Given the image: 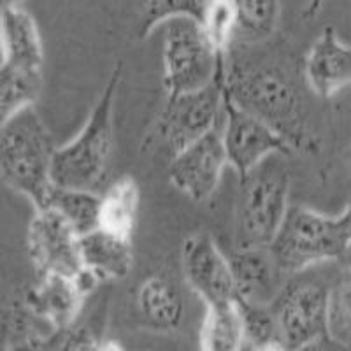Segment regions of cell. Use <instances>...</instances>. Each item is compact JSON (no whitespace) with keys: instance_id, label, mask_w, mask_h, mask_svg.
I'll return each instance as SVG.
<instances>
[{"instance_id":"cell-11","label":"cell","mask_w":351,"mask_h":351,"mask_svg":"<svg viewBox=\"0 0 351 351\" xmlns=\"http://www.w3.org/2000/svg\"><path fill=\"white\" fill-rule=\"evenodd\" d=\"M181 265L186 283L204 300L206 307L237 302L236 285L228 256L206 232L188 236L181 250Z\"/></svg>"},{"instance_id":"cell-12","label":"cell","mask_w":351,"mask_h":351,"mask_svg":"<svg viewBox=\"0 0 351 351\" xmlns=\"http://www.w3.org/2000/svg\"><path fill=\"white\" fill-rule=\"evenodd\" d=\"M228 165L221 128H215L171 158L169 180L193 202H206L216 192Z\"/></svg>"},{"instance_id":"cell-33","label":"cell","mask_w":351,"mask_h":351,"mask_svg":"<svg viewBox=\"0 0 351 351\" xmlns=\"http://www.w3.org/2000/svg\"><path fill=\"white\" fill-rule=\"evenodd\" d=\"M4 2V5H20L21 0H2Z\"/></svg>"},{"instance_id":"cell-7","label":"cell","mask_w":351,"mask_h":351,"mask_svg":"<svg viewBox=\"0 0 351 351\" xmlns=\"http://www.w3.org/2000/svg\"><path fill=\"white\" fill-rule=\"evenodd\" d=\"M227 64L211 86L199 92L167 97L155 121V137L174 158L209 132L221 127L225 111Z\"/></svg>"},{"instance_id":"cell-9","label":"cell","mask_w":351,"mask_h":351,"mask_svg":"<svg viewBox=\"0 0 351 351\" xmlns=\"http://www.w3.org/2000/svg\"><path fill=\"white\" fill-rule=\"evenodd\" d=\"M27 246L39 276H62L69 280L83 276L80 236L53 208L36 211L28 227Z\"/></svg>"},{"instance_id":"cell-29","label":"cell","mask_w":351,"mask_h":351,"mask_svg":"<svg viewBox=\"0 0 351 351\" xmlns=\"http://www.w3.org/2000/svg\"><path fill=\"white\" fill-rule=\"evenodd\" d=\"M56 335H51V337H40V339H32V341H25V343L11 344V346H5V351H53V346H55Z\"/></svg>"},{"instance_id":"cell-8","label":"cell","mask_w":351,"mask_h":351,"mask_svg":"<svg viewBox=\"0 0 351 351\" xmlns=\"http://www.w3.org/2000/svg\"><path fill=\"white\" fill-rule=\"evenodd\" d=\"M221 136L227 149L228 165L243 180L253 169L263 164L274 155L290 156L293 149L287 141L278 136L271 127L260 121L253 114L241 109L232 100L225 81V111L221 121Z\"/></svg>"},{"instance_id":"cell-15","label":"cell","mask_w":351,"mask_h":351,"mask_svg":"<svg viewBox=\"0 0 351 351\" xmlns=\"http://www.w3.org/2000/svg\"><path fill=\"white\" fill-rule=\"evenodd\" d=\"M84 293L76 280L62 276H39L36 287L25 295V306L55 332H65L72 327Z\"/></svg>"},{"instance_id":"cell-20","label":"cell","mask_w":351,"mask_h":351,"mask_svg":"<svg viewBox=\"0 0 351 351\" xmlns=\"http://www.w3.org/2000/svg\"><path fill=\"white\" fill-rule=\"evenodd\" d=\"M244 322L237 302L208 307L200 332L202 351H243Z\"/></svg>"},{"instance_id":"cell-32","label":"cell","mask_w":351,"mask_h":351,"mask_svg":"<svg viewBox=\"0 0 351 351\" xmlns=\"http://www.w3.org/2000/svg\"><path fill=\"white\" fill-rule=\"evenodd\" d=\"M341 218H343L344 225H346L348 234H350V237H351V202L348 204V208L344 209V213H343V215H341Z\"/></svg>"},{"instance_id":"cell-17","label":"cell","mask_w":351,"mask_h":351,"mask_svg":"<svg viewBox=\"0 0 351 351\" xmlns=\"http://www.w3.org/2000/svg\"><path fill=\"white\" fill-rule=\"evenodd\" d=\"M80 250L84 271L99 281L121 280L130 272L134 262L130 239L97 228L80 237Z\"/></svg>"},{"instance_id":"cell-19","label":"cell","mask_w":351,"mask_h":351,"mask_svg":"<svg viewBox=\"0 0 351 351\" xmlns=\"http://www.w3.org/2000/svg\"><path fill=\"white\" fill-rule=\"evenodd\" d=\"M141 208V192L136 180L121 176L100 195V228L132 241Z\"/></svg>"},{"instance_id":"cell-21","label":"cell","mask_w":351,"mask_h":351,"mask_svg":"<svg viewBox=\"0 0 351 351\" xmlns=\"http://www.w3.org/2000/svg\"><path fill=\"white\" fill-rule=\"evenodd\" d=\"M48 208L64 216L80 237L100 228V195L97 192L53 186Z\"/></svg>"},{"instance_id":"cell-2","label":"cell","mask_w":351,"mask_h":351,"mask_svg":"<svg viewBox=\"0 0 351 351\" xmlns=\"http://www.w3.org/2000/svg\"><path fill=\"white\" fill-rule=\"evenodd\" d=\"M121 72V64L112 69L80 134L56 148L51 169L55 186L97 192L104 181L114 148V104Z\"/></svg>"},{"instance_id":"cell-1","label":"cell","mask_w":351,"mask_h":351,"mask_svg":"<svg viewBox=\"0 0 351 351\" xmlns=\"http://www.w3.org/2000/svg\"><path fill=\"white\" fill-rule=\"evenodd\" d=\"M56 148L49 130L32 108L16 112L0 127V176L5 186L27 197L36 211L49 206Z\"/></svg>"},{"instance_id":"cell-22","label":"cell","mask_w":351,"mask_h":351,"mask_svg":"<svg viewBox=\"0 0 351 351\" xmlns=\"http://www.w3.org/2000/svg\"><path fill=\"white\" fill-rule=\"evenodd\" d=\"M43 88V74L16 71L0 65V120L32 108Z\"/></svg>"},{"instance_id":"cell-6","label":"cell","mask_w":351,"mask_h":351,"mask_svg":"<svg viewBox=\"0 0 351 351\" xmlns=\"http://www.w3.org/2000/svg\"><path fill=\"white\" fill-rule=\"evenodd\" d=\"M162 60L167 97L211 86L227 64L195 18H174L165 23Z\"/></svg>"},{"instance_id":"cell-30","label":"cell","mask_w":351,"mask_h":351,"mask_svg":"<svg viewBox=\"0 0 351 351\" xmlns=\"http://www.w3.org/2000/svg\"><path fill=\"white\" fill-rule=\"evenodd\" d=\"M243 351H290V350H288L287 344H285L280 337H276V339L262 341V343H252V341L244 339Z\"/></svg>"},{"instance_id":"cell-18","label":"cell","mask_w":351,"mask_h":351,"mask_svg":"<svg viewBox=\"0 0 351 351\" xmlns=\"http://www.w3.org/2000/svg\"><path fill=\"white\" fill-rule=\"evenodd\" d=\"M137 309L152 327L172 330L184 318V300L181 291L164 276H152L137 290Z\"/></svg>"},{"instance_id":"cell-13","label":"cell","mask_w":351,"mask_h":351,"mask_svg":"<svg viewBox=\"0 0 351 351\" xmlns=\"http://www.w3.org/2000/svg\"><path fill=\"white\" fill-rule=\"evenodd\" d=\"M237 302L271 307L287 288V272L269 247H237L228 255Z\"/></svg>"},{"instance_id":"cell-3","label":"cell","mask_w":351,"mask_h":351,"mask_svg":"<svg viewBox=\"0 0 351 351\" xmlns=\"http://www.w3.org/2000/svg\"><path fill=\"white\" fill-rule=\"evenodd\" d=\"M232 100L283 137L293 153L313 148L311 132L304 120L295 86L276 71H244L227 74Z\"/></svg>"},{"instance_id":"cell-14","label":"cell","mask_w":351,"mask_h":351,"mask_svg":"<svg viewBox=\"0 0 351 351\" xmlns=\"http://www.w3.org/2000/svg\"><path fill=\"white\" fill-rule=\"evenodd\" d=\"M304 76L311 92L322 99H332L351 84V46L332 27L325 28L307 53Z\"/></svg>"},{"instance_id":"cell-4","label":"cell","mask_w":351,"mask_h":351,"mask_svg":"<svg viewBox=\"0 0 351 351\" xmlns=\"http://www.w3.org/2000/svg\"><path fill=\"white\" fill-rule=\"evenodd\" d=\"M283 155L267 158L239 180L237 247H269L290 209V171Z\"/></svg>"},{"instance_id":"cell-27","label":"cell","mask_w":351,"mask_h":351,"mask_svg":"<svg viewBox=\"0 0 351 351\" xmlns=\"http://www.w3.org/2000/svg\"><path fill=\"white\" fill-rule=\"evenodd\" d=\"M99 341L88 330H65L56 335L53 351H97Z\"/></svg>"},{"instance_id":"cell-26","label":"cell","mask_w":351,"mask_h":351,"mask_svg":"<svg viewBox=\"0 0 351 351\" xmlns=\"http://www.w3.org/2000/svg\"><path fill=\"white\" fill-rule=\"evenodd\" d=\"M239 27L252 32H269L278 14V0H236Z\"/></svg>"},{"instance_id":"cell-25","label":"cell","mask_w":351,"mask_h":351,"mask_svg":"<svg viewBox=\"0 0 351 351\" xmlns=\"http://www.w3.org/2000/svg\"><path fill=\"white\" fill-rule=\"evenodd\" d=\"M328 332L339 341L351 344V271L330 290Z\"/></svg>"},{"instance_id":"cell-10","label":"cell","mask_w":351,"mask_h":351,"mask_svg":"<svg viewBox=\"0 0 351 351\" xmlns=\"http://www.w3.org/2000/svg\"><path fill=\"white\" fill-rule=\"evenodd\" d=\"M330 290L322 285L287 287L274 304L280 337L290 351H299L328 332Z\"/></svg>"},{"instance_id":"cell-28","label":"cell","mask_w":351,"mask_h":351,"mask_svg":"<svg viewBox=\"0 0 351 351\" xmlns=\"http://www.w3.org/2000/svg\"><path fill=\"white\" fill-rule=\"evenodd\" d=\"M299 351H351V344L339 341L332 334H327L324 337H319V339L313 341L311 344H307Z\"/></svg>"},{"instance_id":"cell-31","label":"cell","mask_w":351,"mask_h":351,"mask_svg":"<svg viewBox=\"0 0 351 351\" xmlns=\"http://www.w3.org/2000/svg\"><path fill=\"white\" fill-rule=\"evenodd\" d=\"M97 351H125V348L114 339H104V341H99Z\"/></svg>"},{"instance_id":"cell-24","label":"cell","mask_w":351,"mask_h":351,"mask_svg":"<svg viewBox=\"0 0 351 351\" xmlns=\"http://www.w3.org/2000/svg\"><path fill=\"white\" fill-rule=\"evenodd\" d=\"M202 27L219 55H227L228 43L239 28L236 0H208L202 16Z\"/></svg>"},{"instance_id":"cell-23","label":"cell","mask_w":351,"mask_h":351,"mask_svg":"<svg viewBox=\"0 0 351 351\" xmlns=\"http://www.w3.org/2000/svg\"><path fill=\"white\" fill-rule=\"evenodd\" d=\"M208 0H143L141 36L146 37L153 28L174 18H195L202 23Z\"/></svg>"},{"instance_id":"cell-5","label":"cell","mask_w":351,"mask_h":351,"mask_svg":"<svg viewBox=\"0 0 351 351\" xmlns=\"http://www.w3.org/2000/svg\"><path fill=\"white\" fill-rule=\"evenodd\" d=\"M269 250L290 276L318 263L351 256V237L341 215L327 216L302 206H290Z\"/></svg>"},{"instance_id":"cell-16","label":"cell","mask_w":351,"mask_h":351,"mask_svg":"<svg viewBox=\"0 0 351 351\" xmlns=\"http://www.w3.org/2000/svg\"><path fill=\"white\" fill-rule=\"evenodd\" d=\"M2 65L43 74V39L30 12L21 5H2Z\"/></svg>"}]
</instances>
